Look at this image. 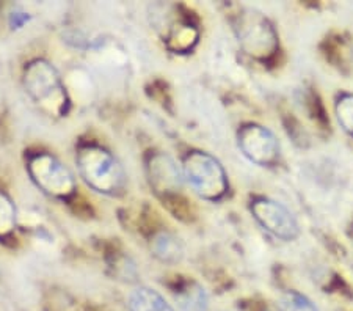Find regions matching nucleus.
<instances>
[{"label":"nucleus","instance_id":"nucleus-2","mask_svg":"<svg viewBox=\"0 0 353 311\" xmlns=\"http://www.w3.org/2000/svg\"><path fill=\"white\" fill-rule=\"evenodd\" d=\"M24 88L39 109L54 117H65L70 110V98L60 72L44 59L32 60L24 70Z\"/></svg>","mask_w":353,"mask_h":311},{"label":"nucleus","instance_id":"nucleus-13","mask_svg":"<svg viewBox=\"0 0 353 311\" xmlns=\"http://www.w3.org/2000/svg\"><path fill=\"white\" fill-rule=\"evenodd\" d=\"M278 311H319L305 294L299 291H288L278 301Z\"/></svg>","mask_w":353,"mask_h":311},{"label":"nucleus","instance_id":"nucleus-7","mask_svg":"<svg viewBox=\"0 0 353 311\" xmlns=\"http://www.w3.org/2000/svg\"><path fill=\"white\" fill-rule=\"evenodd\" d=\"M237 143L242 154L250 162L261 167H270L280 159V141L270 129L261 124H245L237 134Z\"/></svg>","mask_w":353,"mask_h":311},{"label":"nucleus","instance_id":"nucleus-15","mask_svg":"<svg viewBox=\"0 0 353 311\" xmlns=\"http://www.w3.org/2000/svg\"><path fill=\"white\" fill-rule=\"evenodd\" d=\"M352 237H353V228H352Z\"/></svg>","mask_w":353,"mask_h":311},{"label":"nucleus","instance_id":"nucleus-5","mask_svg":"<svg viewBox=\"0 0 353 311\" xmlns=\"http://www.w3.org/2000/svg\"><path fill=\"white\" fill-rule=\"evenodd\" d=\"M27 172L44 194L60 200H66L76 194L74 174L50 152H35L28 157Z\"/></svg>","mask_w":353,"mask_h":311},{"label":"nucleus","instance_id":"nucleus-4","mask_svg":"<svg viewBox=\"0 0 353 311\" xmlns=\"http://www.w3.org/2000/svg\"><path fill=\"white\" fill-rule=\"evenodd\" d=\"M234 32L241 48L258 60H267L278 50V35L272 22L256 10L245 8L234 21Z\"/></svg>","mask_w":353,"mask_h":311},{"label":"nucleus","instance_id":"nucleus-10","mask_svg":"<svg viewBox=\"0 0 353 311\" xmlns=\"http://www.w3.org/2000/svg\"><path fill=\"white\" fill-rule=\"evenodd\" d=\"M151 250L162 263L174 264L179 263L184 257V248H182L178 237L167 233V231H162V233H157L152 237Z\"/></svg>","mask_w":353,"mask_h":311},{"label":"nucleus","instance_id":"nucleus-11","mask_svg":"<svg viewBox=\"0 0 353 311\" xmlns=\"http://www.w3.org/2000/svg\"><path fill=\"white\" fill-rule=\"evenodd\" d=\"M176 302L182 311H206L208 310V296L206 291L195 281L185 283L176 292Z\"/></svg>","mask_w":353,"mask_h":311},{"label":"nucleus","instance_id":"nucleus-9","mask_svg":"<svg viewBox=\"0 0 353 311\" xmlns=\"http://www.w3.org/2000/svg\"><path fill=\"white\" fill-rule=\"evenodd\" d=\"M129 311H174L156 290L148 286H139L129 294Z\"/></svg>","mask_w":353,"mask_h":311},{"label":"nucleus","instance_id":"nucleus-3","mask_svg":"<svg viewBox=\"0 0 353 311\" xmlns=\"http://www.w3.org/2000/svg\"><path fill=\"white\" fill-rule=\"evenodd\" d=\"M182 177L208 201H219L230 189L228 174L219 159L204 151H190L182 159Z\"/></svg>","mask_w":353,"mask_h":311},{"label":"nucleus","instance_id":"nucleus-14","mask_svg":"<svg viewBox=\"0 0 353 311\" xmlns=\"http://www.w3.org/2000/svg\"><path fill=\"white\" fill-rule=\"evenodd\" d=\"M334 113L341 124V128L353 137V94L352 93H344L336 99Z\"/></svg>","mask_w":353,"mask_h":311},{"label":"nucleus","instance_id":"nucleus-12","mask_svg":"<svg viewBox=\"0 0 353 311\" xmlns=\"http://www.w3.org/2000/svg\"><path fill=\"white\" fill-rule=\"evenodd\" d=\"M18 222V212L7 192L0 189V241L13 234Z\"/></svg>","mask_w":353,"mask_h":311},{"label":"nucleus","instance_id":"nucleus-6","mask_svg":"<svg viewBox=\"0 0 353 311\" xmlns=\"http://www.w3.org/2000/svg\"><path fill=\"white\" fill-rule=\"evenodd\" d=\"M250 211L256 222L276 239L292 242L300 236V226L294 214L272 198L254 197L250 203Z\"/></svg>","mask_w":353,"mask_h":311},{"label":"nucleus","instance_id":"nucleus-1","mask_svg":"<svg viewBox=\"0 0 353 311\" xmlns=\"http://www.w3.org/2000/svg\"><path fill=\"white\" fill-rule=\"evenodd\" d=\"M76 162L82 179L91 189L104 195H118L126 188V172L109 150L99 145H82Z\"/></svg>","mask_w":353,"mask_h":311},{"label":"nucleus","instance_id":"nucleus-8","mask_svg":"<svg viewBox=\"0 0 353 311\" xmlns=\"http://www.w3.org/2000/svg\"><path fill=\"white\" fill-rule=\"evenodd\" d=\"M148 177L156 192L163 195L179 192L182 185V174L172 157L165 154H152L148 162Z\"/></svg>","mask_w":353,"mask_h":311}]
</instances>
